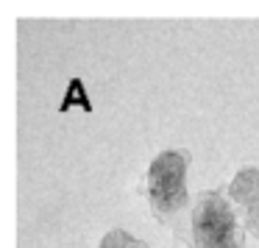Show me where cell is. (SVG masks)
I'll list each match as a JSON object with an SVG mask.
<instances>
[{
	"mask_svg": "<svg viewBox=\"0 0 259 248\" xmlns=\"http://www.w3.org/2000/svg\"><path fill=\"white\" fill-rule=\"evenodd\" d=\"M234 220L220 198H206L195 209V240L201 248H234L231 242Z\"/></svg>",
	"mask_w": 259,
	"mask_h": 248,
	"instance_id": "7a4b0ae2",
	"label": "cell"
},
{
	"mask_svg": "<svg viewBox=\"0 0 259 248\" xmlns=\"http://www.w3.org/2000/svg\"><path fill=\"white\" fill-rule=\"evenodd\" d=\"M151 195L162 212L184 203V162L179 153H162L151 168Z\"/></svg>",
	"mask_w": 259,
	"mask_h": 248,
	"instance_id": "6da1fadb",
	"label": "cell"
}]
</instances>
